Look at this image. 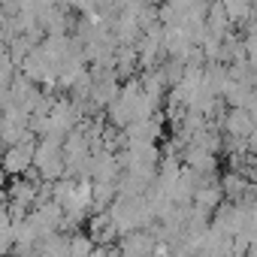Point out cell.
Segmentation results:
<instances>
[{"instance_id": "obj_4", "label": "cell", "mask_w": 257, "mask_h": 257, "mask_svg": "<svg viewBox=\"0 0 257 257\" xmlns=\"http://www.w3.org/2000/svg\"><path fill=\"white\" fill-rule=\"evenodd\" d=\"M88 233H91V239H94L97 245H112V242L121 236L109 212H94V215L88 218Z\"/></svg>"}, {"instance_id": "obj_7", "label": "cell", "mask_w": 257, "mask_h": 257, "mask_svg": "<svg viewBox=\"0 0 257 257\" xmlns=\"http://www.w3.org/2000/svg\"><path fill=\"white\" fill-rule=\"evenodd\" d=\"M76 182H79V179H70V176L52 182V200H55L61 209H67V206L73 203V197H76Z\"/></svg>"}, {"instance_id": "obj_8", "label": "cell", "mask_w": 257, "mask_h": 257, "mask_svg": "<svg viewBox=\"0 0 257 257\" xmlns=\"http://www.w3.org/2000/svg\"><path fill=\"white\" fill-rule=\"evenodd\" d=\"M94 248H97V242L91 239L88 230H76V233H70V257H91Z\"/></svg>"}, {"instance_id": "obj_1", "label": "cell", "mask_w": 257, "mask_h": 257, "mask_svg": "<svg viewBox=\"0 0 257 257\" xmlns=\"http://www.w3.org/2000/svg\"><path fill=\"white\" fill-rule=\"evenodd\" d=\"M37 137L34 134H28L22 143H16V146H7L4 152H0V164H4V170H7V176H25L31 167H34V155H37Z\"/></svg>"}, {"instance_id": "obj_3", "label": "cell", "mask_w": 257, "mask_h": 257, "mask_svg": "<svg viewBox=\"0 0 257 257\" xmlns=\"http://www.w3.org/2000/svg\"><path fill=\"white\" fill-rule=\"evenodd\" d=\"M40 185L43 182H34L31 176H16V182L7 188L10 191V203L25 206V209H34L37 206V197H40Z\"/></svg>"}, {"instance_id": "obj_10", "label": "cell", "mask_w": 257, "mask_h": 257, "mask_svg": "<svg viewBox=\"0 0 257 257\" xmlns=\"http://www.w3.org/2000/svg\"><path fill=\"white\" fill-rule=\"evenodd\" d=\"M13 257H22V254H13Z\"/></svg>"}, {"instance_id": "obj_5", "label": "cell", "mask_w": 257, "mask_h": 257, "mask_svg": "<svg viewBox=\"0 0 257 257\" xmlns=\"http://www.w3.org/2000/svg\"><path fill=\"white\" fill-rule=\"evenodd\" d=\"M251 185H254V182H251L248 176H242L239 170H230V173L221 176V191H224V200H230V203H239V200L248 194Z\"/></svg>"}, {"instance_id": "obj_6", "label": "cell", "mask_w": 257, "mask_h": 257, "mask_svg": "<svg viewBox=\"0 0 257 257\" xmlns=\"http://www.w3.org/2000/svg\"><path fill=\"white\" fill-rule=\"evenodd\" d=\"M37 251H40L43 257H67V254H70V233H64V230L46 233V236L37 242Z\"/></svg>"}, {"instance_id": "obj_2", "label": "cell", "mask_w": 257, "mask_h": 257, "mask_svg": "<svg viewBox=\"0 0 257 257\" xmlns=\"http://www.w3.org/2000/svg\"><path fill=\"white\" fill-rule=\"evenodd\" d=\"M121 254H127V257H155V251H158V239H155V233L152 230H134V233H127V236H121Z\"/></svg>"}, {"instance_id": "obj_9", "label": "cell", "mask_w": 257, "mask_h": 257, "mask_svg": "<svg viewBox=\"0 0 257 257\" xmlns=\"http://www.w3.org/2000/svg\"><path fill=\"white\" fill-rule=\"evenodd\" d=\"M7 179H10V176H7V170H4V164H0V188H7Z\"/></svg>"}]
</instances>
